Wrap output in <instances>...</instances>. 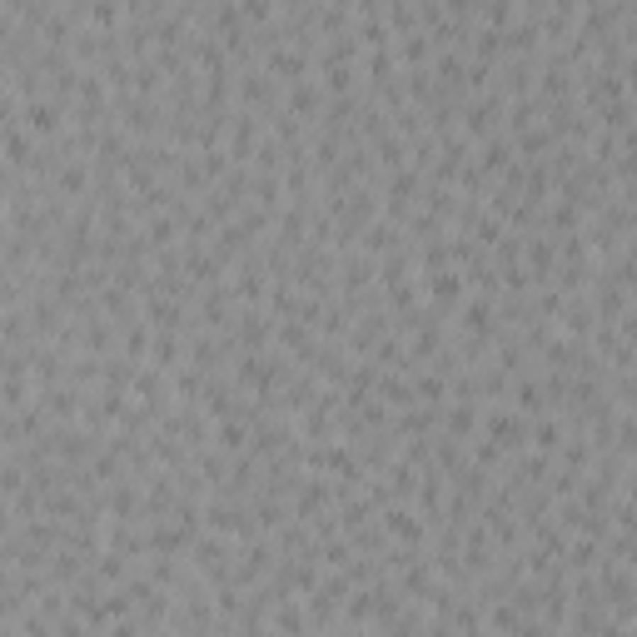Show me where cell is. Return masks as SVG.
<instances>
[{
    "instance_id": "cell-3",
    "label": "cell",
    "mask_w": 637,
    "mask_h": 637,
    "mask_svg": "<svg viewBox=\"0 0 637 637\" xmlns=\"http://www.w3.org/2000/svg\"><path fill=\"white\" fill-rule=\"evenodd\" d=\"M383 528H388V533H398V538H418V523H413L408 513H398V508H393V513H383Z\"/></svg>"
},
{
    "instance_id": "cell-4",
    "label": "cell",
    "mask_w": 637,
    "mask_h": 637,
    "mask_svg": "<svg viewBox=\"0 0 637 637\" xmlns=\"http://www.w3.org/2000/svg\"><path fill=\"white\" fill-rule=\"evenodd\" d=\"M558 444H563V434H558V423H538V449H543V453H553Z\"/></svg>"
},
{
    "instance_id": "cell-1",
    "label": "cell",
    "mask_w": 637,
    "mask_h": 637,
    "mask_svg": "<svg viewBox=\"0 0 637 637\" xmlns=\"http://www.w3.org/2000/svg\"><path fill=\"white\" fill-rule=\"evenodd\" d=\"M11 120H16V115H11ZM16 125H26L30 135H55L60 110H55L50 100H30V105H26V120H16Z\"/></svg>"
},
{
    "instance_id": "cell-2",
    "label": "cell",
    "mask_w": 637,
    "mask_h": 637,
    "mask_svg": "<svg viewBox=\"0 0 637 637\" xmlns=\"http://www.w3.org/2000/svg\"><path fill=\"white\" fill-rule=\"evenodd\" d=\"M429 294L444 299V304H453V299L463 294V279H458L453 269H434V274H429Z\"/></svg>"
},
{
    "instance_id": "cell-5",
    "label": "cell",
    "mask_w": 637,
    "mask_h": 637,
    "mask_svg": "<svg viewBox=\"0 0 637 637\" xmlns=\"http://www.w3.org/2000/svg\"><path fill=\"white\" fill-rule=\"evenodd\" d=\"M220 444H225V449H239V444H244V429H239V423H225V434H220Z\"/></svg>"
},
{
    "instance_id": "cell-6",
    "label": "cell",
    "mask_w": 637,
    "mask_h": 637,
    "mask_svg": "<svg viewBox=\"0 0 637 637\" xmlns=\"http://www.w3.org/2000/svg\"><path fill=\"white\" fill-rule=\"evenodd\" d=\"M110 637H135V622H120V627H115Z\"/></svg>"
}]
</instances>
